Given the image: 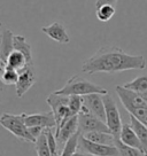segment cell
<instances>
[{
    "label": "cell",
    "instance_id": "cell-1",
    "mask_svg": "<svg viewBox=\"0 0 147 156\" xmlns=\"http://www.w3.org/2000/svg\"><path fill=\"white\" fill-rule=\"evenodd\" d=\"M147 62L144 55L127 54L118 46L107 45L84 61L82 71L94 75L99 73H115L127 70H144Z\"/></svg>",
    "mask_w": 147,
    "mask_h": 156
},
{
    "label": "cell",
    "instance_id": "cell-2",
    "mask_svg": "<svg viewBox=\"0 0 147 156\" xmlns=\"http://www.w3.org/2000/svg\"><path fill=\"white\" fill-rule=\"evenodd\" d=\"M115 91L117 93L121 103L129 115H132L147 126V97L146 94L133 92L124 86H116Z\"/></svg>",
    "mask_w": 147,
    "mask_h": 156
},
{
    "label": "cell",
    "instance_id": "cell-3",
    "mask_svg": "<svg viewBox=\"0 0 147 156\" xmlns=\"http://www.w3.org/2000/svg\"><path fill=\"white\" fill-rule=\"evenodd\" d=\"M56 94L62 95H88L92 93H99V94H107L108 91L106 88L99 86L97 84L91 83L90 80L82 78L78 75H75L71 78H69L68 82L64 84L62 88L55 91Z\"/></svg>",
    "mask_w": 147,
    "mask_h": 156
},
{
    "label": "cell",
    "instance_id": "cell-4",
    "mask_svg": "<svg viewBox=\"0 0 147 156\" xmlns=\"http://www.w3.org/2000/svg\"><path fill=\"white\" fill-rule=\"evenodd\" d=\"M0 123L7 131H9L15 138L20 139L22 141L31 142V144H36L37 141V139L30 133L29 127L27 126L22 114L13 115L8 112H4L0 118Z\"/></svg>",
    "mask_w": 147,
    "mask_h": 156
},
{
    "label": "cell",
    "instance_id": "cell-5",
    "mask_svg": "<svg viewBox=\"0 0 147 156\" xmlns=\"http://www.w3.org/2000/svg\"><path fill=\"white\" fill-rule=\"evenodd\" d=\"M46 103L48 105L52 112L54 114L55 121H56V130L63 124L67 119H69L71 116H74L70 109H69V95H62V94H56L55 92L51 93L47 99Z\"/></svg>",
    "mask_w": 147,
    "mask_h": 156
},
{
    "label": "cell",
    "instance_id": "cell-6",
    "mask_svg": "<svg viewBox=\"0 0 147 156\" xmlns=\"http://www.w3.org/2000/svg\"><path fill=\"white\" fill-rule=\"evenodd\" d=\"M105 109H106V123L115 138H120L122 131V121H121V114L115 100L110 94H103L102 95Z\"/></svg>",
    "mask_w": 147,
    "mask_h": 156
},
{
    "label": "cell",
    "instance_id": "cell-7",
    "mask_svg": "<svg viewBox=\"0 0 147 156\" xmlns=\"http://www.w3.org/2000/svg\"><path fill=\"white\" fill-rule=\"evenodd\" d=\"M78 149L85 153H90L95 156H120L117 147L113 145H102L86 139L81 133L78 138Z\"/></svg>",
    "mask_w": 147,
    "mask_h": 156
},
{
    "label": "cell",
    "instance_id": "cell-8",
    "mask_svg": "<svg viewBox=\"0 0 147 156\" xmlns=\"http://www.w3.org/2000/svg\"><path fill=\"white\" fill-rule=\"evenodd\" d=\"M78 126L79 132L83 134L86 132L92 131H101L112 133L110 129L108 127L107 123L103 122L102 119L94 116L93 114L88 112H81L78 114Z\"/></svg>",
    "mask_w": 147,
    "mask_h": 156
},
{
    "label": "cell",
    "instance_id": "cell-9",
    "mask_svg": "<svg viewBox=\"0 0 147 156\" xmlns=\"http://www.w3.org/2000/svg\"><path fill=\"white\" fill-rule=\"evenodd\" d=\"M82 112H88L94 116L106 122V109L103 103L102 94L92 93L88 95H83V108Z\"/></svg>",
    "mask_w": 147,
    "mask_h": 156
},
{
    "label": "cell",
    "instance_id": "cell-10",
    "mask_svg": "<svg viewBox=\"0 0 147 156\" xmlns=\"http://www.w3.org/2000/svg\"><path fill=\"white\" fill-rule=\"evenodd\" d=\"M19 73L20 76H19L17 83L15 85V88H16V95L19 98H22L34 85L37 80V75H36L34 64H28L24 69L19 71Z\"/></svg>",
    "mask_w": 147,
    "mask_h": 156
},
{
    "label": "cell",
    "instance_id": "cell-11",
    "mask_svg": "<svg viewBox=\"0 0 147 156\" xmlns=\"http://www.w3.org/2000/svg\"><path fill=\"white\" fill-rule=\"evenodd\" d=\"M24 122L28 127L40 126L44 129H53L56 127V121L53 112H39V114H25L22 112Z\"/></svg>",
    "mask_w": 147,
    "mask_h": 156
},
{
    "label": "cell",
    "instance_id": "cell-12",
    "mask_svg": "<svg viewBox=\"0 0 147 156\" xmlns=\"http://www.w3.org/2000/svg\"><path fill=\"white\" fill-rule=\"evenodd\" d=\"M77 132H79L78 115H74L67 119L58 130H55V136L59 146H64L69 139Z\"/></svg>",
    "mask_w": 147,
    "mask_h": 156
},
{
    "label": "cell",
    "instance_id": "cell-13",
    "mask_svg": "<svg viewBox=\"0 0 147 156\" xmlns=\"http://www.w3.org/2000/svg\"><path fill=\"white\" fill-rule=\"evenodd\" d=\"M41 32L48 36L52 40L59 43V44H68L70 41V37H69L64 25L60 23L59 21H54L53 23H51L49 25L43 27Z\"/></svg>",
    "mask_w": 147,
    "mask_h": 156
},
{
    "label": "cell",
    "instance_id": "cell-14",
    "mask_svg": "<svg viewBox=\"0 0 147 156\" xmlns=\"http://www.w3.org/2000/svg\"><path fill=\"white\" fill-rule=\"evenodd\" d=\"M14 36L9 29H4L1 32V43H0V64L1 69L5 68L9 54L14 51Z\"/></svg>",
    "mask_w": 147,
    "mask_h": 156
},
{
    "label": "cell",
    "instance_id": "cell-15",
    "mask_svg": "<svg viewBox=\"0 0 147 156\" xmlns=\"http://www.w3.org/2000/svg\"><path fill=\"white\" fill-rule=\"evenodd\" d=\"M120 140L122 142H124L127 146L134 147V148H138L140 151H145L144 147H142V142L138 138L137 133L134 132V130L132 129V126L130 125V123H125L123 124L122 126V131H121V134H120ZM146 153V151H145Z\"/></svg>",
    "mask_w": 147,
    "mask_h": 156
},
{
    "label": "cell",
    "instance_id": "cell-16",
    "mask_svg": "<svg viewBox=\"0 0 147 156\" xmlns=\"http://www.w3.org/2000/svg\"><path fill=\"white\" fill-rule=\"evenodd\" d=\"M83 136H85L86 139L91 140V141L102 144V145H110V146L115 145V139H116L113 133L101 132V131L86 132V133H83Z\"/></svg>",
    "mask_w": 147,
    "mask_h": 156
},
{
    "label": "cell",
    "instance_id": "cell-17",
    "mask_svg": "<svg viewBox=\"0 0 147 156\" xmlns=\"http://www.w3.org/2000/svg\"><path fill=\"white\" fill-rule=\"evenodd\" d=\"M28 64H29V62H28V60H27L24 54L21 53L20 51H17V49H14L9 54V56H8L6 67L14 69V70H17V71H21Z\"/></svg>",
    "mask_w": 147,
    "mask_h": 156
},
{
    "label": "cell",
    "instance_id": "cell-18",
    "mask_svg": "<svg viewBox=\"0 0 147 156\" xmlns=\"http://www.w3.org/2000/svg\"><path fill=\"white\" fill-rule=\"evenodd\" d=\"M129 118H130V125L132 126L134 132L137 133L138 138H139V140H140L142 147H144V149L147 154V126L140 121H138L137 118L132 115H129Z\"/></svg>",
    "mask_w": 147,
    "mask_h": 156
},
{
    "label": "cell",
    "instance_id": "cell-19",
    "mask_svg": "<svg viewBox=\"0 0 147 156\" xmlns=\"http://www.w3.org/2000/svg\"><path fill=\"white\" fill-rule=\"evenodd\" d=\"M14 49L20 51L21 53L25 55V58L28 60L29 64H34L32 62V49H31V45L27 41L24 36H14Z\"/></svg>",
    "mask_w": 147,
    "mask_h": 156
},
{
    "label": "cell",
    "instance_id": "cell-20",
    "mask_svg": "<svg viewBox=\"0 0 147 156\" xmlns=\"http://www.w3.org/2000/svg\"><path fill=\"white\" fill-rule=\"evenodd\" d=\"M123 86L127 90H131L133 92L140 93V94H147V76H139L131 82L125 83Z\"/></svg>",
    "mask_w": 147,
    "mask_h": 156
},
{
    "label": "cell",
    "instance_id": "cell-21",
    "mask_svg": "<svg viewBox=\"0 0 147 156\" xmlns=\"http://www.w3.org/2000/svg\"><path fill=\"white\" fill-rule=\"evenodd\" d=\"M115 146L117 147L118 151H120V156H147L145 151L125 145L124 142L120 140V138L115 139Z\"/></svg>",
    "mask_w": 147,
    "mask_h": 156
},
{
    "label": "cell",
    "instance_id": "cell-22",
    "mask_svg": "<svg viewBox=\"0 0 147 156\" xmlns=\"http://www.w3.org/2000/svg\"><path fill=\"white\" fill-rule=\"evenodd\" d=\"M115 15V6L102 5L95 8V16L100 22H108Z\"/></svg>",
    "mask_w": 147,
    "mask_h": 156
},
{
    "label": "cell",
    "instance_id": "cell-23",
    "mask_svg": "<svg viewBox=\"0 0 147 156\" xmlns=\"http://www.w3.org/2000/svg\"><path fill=\"white\" fill-rule=\"evenodd\" d=\"M36 153L37 156H52L51 151H49L48 144H47V136H46V130H45L36 141Z\"/></svg>",
    "mask_w": 147,
    "mask_h": 156
},
{
    "label": "cell",
    "instance_id": "cell-24",
    "mask_svg": "<svg viewBox=\"0 0 147 156\" xmlns=\"http://www.w3.org/2000/svg\"><path fill=\"white\" fill-rule=\"evenodd\" d=\"M20 73L17 70L5 67L1 69V82L5 85H16Z\"/></svg>",
    "mask_w": 147,
    "mask_h": 156
},
{
    "label": "cell",
    "instance_id": "cell-25",
    "mask_svg": "<svg viewBox=\"0 0 147 156\" xmlns=\"http://www.w3.org/2000/svg\"><path fill=\"white\" fill-rule=\"evenodd\" d=\"M81 132H77L69 139L67 144L63 146V149L61 151L60 156H74V154L78 149V138Z\"/></svg>",
    "mask_w": 147,
    "mask_h": 156
},
{
    "label": "cell",
    "instance_id": "cell-26",
    "mask_svg": "<svg viewBox=\"0 0 147 156\" xmlns=\"http://www.w3.org/2000/svg\"><path fill=\"white\" fill-rule=\"evenodd\" d=\"M69 109L73 115H78L83 108V97L81 95H69Z\"/></svg>",
    "mask_w": 147,
    "mask_h": 156
},
{
    "label": "cell",
    "instance_id": "cell-27",
    "mask_svg": "<svg viewBox=\"0 0 147 156\" xmlns=\"http://www.w3.org/2000/svg\"><path fill=\"white\" fill-rule=\"evenodd\" d=\"M29 130H30V133H31V134L37 139V138H38V136H39L40 134L46 130V129L40 127V126H32V127H29Z\"/></svg>",
    "mask_w": 147,
    "mask_h": 156
},
{
    "label": "cell",
    "instance_id": "cell-28",
    "mask_svg": "<svg viewBox=\"0 0 147 156\" xmlns=\"http://www.w3.org/2000/svg\"><path fill=\"white\" fill-rule=\"evenodd\" d=\"M118 0H95V8H98L102 5H113L116 6Z\"/></svg>",
    "mask_w": 147,
    "mask_h": 156
},
{
    "label": "cell",
    "instance_id": "cell-29",
    "mask_svg": "<svg viewBox=\"0 0 147 156\" xmlns=\"http://www.w3.org/2000/svg\"><path fill=\"white\" fill-rule=\"evenodd\" d=\"M74 156H95V155H92V154H90V153H85V151H76Z\"/></svg>",
    "mask_w": 147,
    "mask_h": 156
},
{
    "label": "cell",
    "instance_id": "cell-30",
    "mask_svg": "<svg viewBox=\"0 0 147 156\" xmlns=\"http://www.w3.org/2000/svg\"><path fill=\"white\" fill-rule=\"evenodd\" d=\"M146 97H147V94H146Z\"/></svg>",
    "mask_w": 147,
    "mask_h": 156
}]
</instances>
